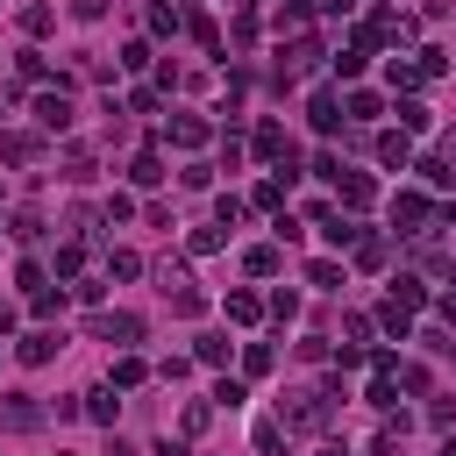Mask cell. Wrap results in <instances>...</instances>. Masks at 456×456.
Masks as SVG:
<instances>
[{
	"instance_id": "7dc6e473",
	"label": "cell",
	"mask_w": 456,
	"mask_h": 456,
	"mask_svg": "<svg viewBox=\"0 0 456 456\" xmlns=\"http://www.w3.org/2000/svg\"><path fill=\"white\" fill-rule=\"evenodd\" d=\"M200 306H207L200 285H171V314H200Z\"/></svg>"
},
{
	"instance_id": "4dcf8cb0",
	"label": "cell",
	"mask_w": 456,
	"mask_h": 456,
	"mask_svg": "<svg viewBox=\"0 0 456 456\" xmlns=\"http://www.w3.org/2000/svg\"><path fill=\"white\" fill-rule=\"evenodd\" d=\"M285 192H292L285 178H264V185L249 192V207H264V214H278V207H285Z\"/></svg>"
},
{
	"instance_id": "52a82bcc",
	"label": "cell",
	"mask_w": 456,
	"mask_h": 456,
	"mask_svg": "<svg viewBox=\"0 0 456 456\" xmlns=\"http://www.w3.org/2000/svg\"><path fill=\"white\" fill-rule=\"evenodd\" d=\"M43 142H50L43 128H7V135H0V164H36Z\"/></svg>"
},
{
	"instance_id": "44dd1931",
	"label": "cell",
	"mask_w": 456,
	"mask_h": 456,
	"mask_svg": "<svg viewBox=\"0 0 456 456\" xmlns=\"http://www.w3.org/2000/svg\"><path fill=\"white\" fill-rule=\"evenodd\" d=\"M128 178H135L142 192H150V185H164V157H157V150H135V157H128Z\"/></svg>"
},
{
	"instance_id": "4316f807",
	"label": "cell",
	"mask_w": 456,
	"mask_h": 456,
	"mask_svg": "<svg viewBox=\"0 0 456 456\" xmlns=\"http://www.w3.org/2000/svg\"><path fill=\"white\" fill-rule=\"evenodd\" d=\"M114 64H121V71H150V64H157V57H150V36H128Z\"/></svg>"
},
{
	"instance_id": "f907efd6",
	"label": "cell",
	"mask_w": 456,
	"mask_h": 456,
	"mask_svg": "<svg viewBox=\"0 0 456 456\" xmlns=\"http://www.w3.org/2000/svg\"><path fill=\"white\" fill-rule=\"evenodd\" d=\"M14 285H21V292H43V264L21 256V264H14Z\"/></svg>"
},
{
	"instance_id": "5bb4252c",
	"label": "cell",
	"mask_w": 456,
	"mask_h": 456,
	"mask_svg": "<svg viewBox=\"0 0 456 456\" xmlns=\"http://www.w3.org/2000/svg\"><path fill=\"white\" fill-rule=\"evenodd\" d=\"M249 150H256L264 164H285V157H292V142H285V128H278V121H256V135H249Z\"/></svg>"
},
{
	"instance_id": "94428289",
	"label": "cell",
	"mask_w": 456,
	"mask_h": 456,
	"mask_svg": "<svg viewBox=\"0 0 456 456\" xmlns=\"http://www.w3.org/2000/svg\"><path fill=\"white\" fill-rule=\"evenodd\" d=\"M435 221H442V228H456V200H442V207H435Z\"/></svg>"
},
{
	"instance_id": "7402d4cb",
	"label": "cell",
	"mask_w": 456,
	"mask_h": 456,
	"mask_svg": "<svg viewBox=\"0 0 456 456\" xmlns=\"http://www.w3.org/2000/svg\"><path fill=\"white\" fill-rule=\"evenodd\" d=\"M378 328H385L392 342H406V335H413V306H399V299H385V306H378Z\"/></svg>"
},
{
	"instance_id": "cb8c5ba5",
	"label": "cell",
	"mask_w": 456,
	"mask_h": 456,
	"mask_svg": "<svg viewBox=\"0 0 456 456\" xmlns=\"http://www.w3.org/2000/svg\"><path fill=\"white\" fill-rule=\"evenodd\" d=\"M185 249H192V256H214V249H228V228H221V221H207V228H192V235H185Z\"/></svg>"
},
{
	"instance_id": "ba28073f",
	"label": "cell",
	"mask_w": 456,
	"mask_h": 456,
	"mask_svg": "<svg viewBox=\"0 0 456 456\" xmlns=\"http://www.w3.org/2000/svg\"><path fill=\"white\" fill-rule=\"evenodd\" d=\"M207 135H214V128H207L200 114H164V142H171V150H200Z\"/></svg>"
},
{
	"instance_id": "11a10c76",
	"label": "cell",
	"mask_w": 456,
	"mask_h": 456,
	"mask_svg": "<svg viewBox=\"0 0 456 456\" xmlns=\"http://www.w3.org/2000/svg\"><path fill=\"white\" fill-rule=\"evenodd\" d=\"M214 399H221V406H242V399H249V385H242V378H221V385H214Z\"/></svg>"
},
{
	"instance_id": "816d5d0a",
	"label": "cell",
	"mask_w": 456,
	"mask_h": 456,
	"mask_svg": "<svg viewBox=\"0 0 456 456\" xmlns=\"http://www.w3.org/2000/svg\"><path fill=\"white\" fill-rule=\"evenodd\" d=\"M392 385H399V392H428V370H420V363H399Z\"/></svg>"
},
{
	"instance_id": "d4e9b609",
	"label": "cell",
	"mask_w": 456,
	"mask_h": 456,
	"mask_svg": "<svg viewBox=\"0 0 456 456\" xmlns=\"http://www.w3.org/2000/svg\"><path fill=\"white\" fill-rule=\"evenodd\" d=\"M242 271H249V278H278V242H256V249H242Z\"/></svg>"
},
{
	"instance_id": "91938a15",
	"label": "cell",
	"mask_w": 456,
	"mask_h": 456,
	"mask_svg": "<svg viewBox=\"0 0 456 456\" xmlns=\"http://www.w3.org/2000/svg\"><path fill=\"white\" fill-rule=\"evenodd\" d=\"M314 7H321V14H328V21H335V14H349V7H356V0H314Z\"/></svg>"
},
{
	"instance_id": "60d3db41",
	"label": "cell",
	"mask_w": 456,
	"mask_h": 456,
	"mask_svg": "<svg viewBox=\"0 0 456 456\" xmlns=\"http://www.w3.org/2000/svg\"><path fill=\"white\" fill-rule=\"evenodd\" d=\"M363 399H370V406H378V413H392V406H399V385H392V378H385V370H378V378H370V392H363Z\"/></svg>"
},
{
	"instance_id": "74e56055",
	"label": "cell",
	"mask_w": 456,
	"mask_h": 456,
	"mask_svg": "<svg viewBox=\"0 0 456 456\" xmlns=\"http://www.w3.org/2000/svg\"><path fill=\"white\" fill-rule=\"evenodd\" d=\"M356 271H385V235H363L356 242Z\"/></svg>"
},
{
	"instance_id": "6f0895ef",
	"label": "cell",
	"mask_w": 456,
	"mask_h": 456,
	"mask_svg": "<svg viewBox=\"0 0 456 456\" xmlns=\"http://www.w3.org/2000/svg\"><path fill=\"white\" fill-rule=\"evenodd\" d=\"M100 292H107L100 278H71V299H86V306H100Z\"/></svg>"
},
{
	"instance_id": "db71d44e",
	"label": "cell",
	"mask_w": 456,
	"mask_h": 456,
	"mask_svg": "<svg viewBox=\"0 0 456 456\" xmlns=\"http://www.w3.org/2000/svg\"><path fill=\"white\" fill-rule=\"evenodd\" d=\"M157 100H164V86H135V93H128V107H135V114H157Z\"/></svg>"
},
{
	"instance_id": "d590c367",
	"label": "cell",
	"mask_w": 456,
	"mask_h": 456,
	"mask_svg": "<svg viewBox=\"0 0 456 456\" xmlns=\"http://www.w3.org/2000/svg\"><path fill=\"white\" fill-rule=\"evenodd\" d=\"M242 214H249V200H242V192H221V200H214V221H221V228H235Z\"/></svg>"
},
{
	"instance_id": "7a4b0ae2",
	"label": "cell",
	"mask_w": 456,
	"mask_h": 456,
	"mask_svg": "<svg viewBox=\"0 0 456 456\" xmlns=\"http://www.w3.org/2000/svg\"><path fill=\"white\" fill-rule=\"evenodd\" d=\"M71 121H78V107H71V78L36 86V128H43V135H71Z\"/></svg>"
},
{
	"instance_id": "277c9868",
	"label": "cell",
	"mask_w": 456,
	"mask_h": 456,
	"mask_svg": "<svg viewBox=\"0 0 456 456\" xmlns=\"http://www.w3.org/2000/svg\"><path fill=\"white\" fill-rule=\"evenodd\" d=\"M392 228L399 235H428L435 228V200L428 192H392Z\"/></svg>"
},
{
	"instance_id": "3957f363",
	"label": "cell",
	"mask_w": 456,
	"mask_h": 456,
	"mask_svg": "<svg viewBox=\"0 0 456 456\" xmlns=\"http://www.w3.org/2000/svg\"><path fill=\"white\" fill-rule=\"evenodd\" d=\"M314 64H321V36H314V28L278 36V78H299V71H314Z\"/></svg>"
},
{
	"instance_id": "2e32d148",
	"label": "cell",
	"mask_w": 456,
	"mask_h": 456,
	"mask_svg": "<svg viewBox=\"0 0 456 456\" xmlns=\"http://www.w3.org/2000/svg\"><path fill=\"white\" fill-rule=\"evenodd\" d=\"M142 378H150V363H142L135 349H121V356H114V370H107V385H114V392H135Z\"/></svg>"
},
{
	"instance_id": "d6986e66",
	"label": "cell",
	"mask_w": 456,
	"mask_h": 456,
	"mask_svg": "<svg viewBox=\"0 0 456 456\" xmlns=\"http://www.w3.org/2000/svg\"><path fill=\"white\" fill-rule=\"evenodd\" d=\"M14 78L21 86H50V57L43 50H14Z\"/></svg>"
},
{
	"instance_id": "8992f818",
	"label": "cell",
	"mask_w": 456,
	"mask_h": 456,
	"mask_svg": "<svg viewBox=\"0 0 456 456\" xmlns=\"http://www.w3.org/2000/svg\"><path fill=\"white\" fill-rule=\"evenodd\" d=\"M93 335H100V342H114V349H135V342H142V314H100V321H93Z\"/></svg>"
},
{
	"instance_id": "be15d7a7",
	"label": "cell",
	"mask_w": 456,
	"mask_h": 456,
	"mask_svg": "<svg viewBox=\"0 0 456 456\" xmlns=\"http://www.w3.org/2000/svg\"><path fill=\"white\" fill-rule=\"evenodd\" d=\"M442 328H456V292H449V299H442Z\"/></svg>"
},
{
	"instance_id": "5b68a950",
	"label": "cell",
	"mask_w": 456,
	"mask_h": 456,
	"mask_svg": "<svg viewBox=\"0 0 456 456\" xmlns=\"http://www.w3.org/2000/svg\"><path fill=\"white\" fill-rule=\"evenodd\" d=\"M0 428H7V435H36V428H43V406H36L28 392H0Z\"/></svg>"
},
{
	"instance_id": "680465c9",
	"label": "cell",
	"mask_w": 456,
	"mask_h": 456,
	"mask_svg": "<svg viewBox=\"0 0 456 456\" xmlns=\"http://www.w3.org/2000/svg\"><path fill=\"white\" fill-rule=\"evenodd\" d=\"M71 14H78V21H100V14H107V0H71Z\"/></svg>"
},
{
	"instance_id": "484cf974",
	"label": "cell",
	"mask_w": 456,
	"mask_h": 456,
	"mask_svg": "<svg viewBox=\"0 0 456 456\" xmlns=\"http://www.w3.org/2000/svg\"><path fill=\"white\" fill-rule=\"evenodd\" d=\"M264 314H271L278 328H292V321H299V292H292V285H278V292L264 299Z\"/></svg>"
},
{
	"instance_id": "9f6ffc18",
	"label": "cell",
	"mask_w": 456,
	"mask_h": 456,
	"mask_svg": "<svg viewBox=\"0 0 456 456\" xmlns=\"http://www.w3.org/2000/svg\"><path fill=\"white\" fill-rule=\"evenodd\" d=\"M314 178H328V185H335V178H342V157H335V150H321V157H314Z\"/></svg>"
},
{
	"instance_id": "681fc988",
	"label": "cell",
	"mask_w": 456,
	"mask_h": 456,
	"mask_svg": "<svg viewBox=\"0 0 456 456\" xmlns=\"http://www.w3.org/2000/svg\"><path fill=\"white\" fill-rule=\"evenodd\" d=\"M235 43H256V0H235Z\"/></svg>"
},
{
	"instance_id": "ee69618b",
	"label": "cell",
	"mask_w": 456,
	"mask_h": 456,
	"mask_svg": "<svg viewBox=\"0 0 456 456\" xmlns=\"http://www.w3.org/2000/svg\"><path fill=\"white\" fill-rule=\"evenodd\" d=\"M185 28H192V43H200V50H221V28H214L207 14H185Z\"/></svg>"
},
{
	"instance_id": "83f0119b",
	"label": "cell",
	"mask_w": 456,
	"mask_h": 456,
	"mask_svg": "<svg viewBox=\"0 0 456 456\" xmlns=\"http://www.w3.org/2000/svg\"><path fill=\"white\" fill-rule=\"evenodd\" d=\"M413 86H428L420 57H392V93H413Z\"/></svg>"
},
{
	"instance_id": "03108f58",
	"label": "cell",
	"mask_w": 456,
	"mask_h": 456,
	"mask_svg": "<svg viewBox=\"0 0 456 456\" xmlns=\"http://www.w3.org/2000/svg\"><path fill=\"white\" fill-rule=\"evenodd\" d=\"M442 456H456V435H449V442H442Z\"/></svg>"
},
{
	"instance_id": "6125c7cd",
	"label": "cell",
	"mask_w": 456,
	"mask_h": 456,
	"mask_svg": "<svg viewBox=\"0 0 456 456\" xmlns=\"http://www.w3.org/2000/svg\"><path fill=\"white\" fill-rule=\"evenodd\" d=\"M442 164H449V171H456V128H449V135H442Z\"/></svg>"
},
{
	"instance_id": "f6af8a7d",
	"label": "cell",
	"mask_w": 456,
	"mask_h": 456,
	"mask_svg": "<svg viewBox=\"0 0 456 456\" xmlns=\"http://www.w3.org/2000/svg\"><path fill=\"white\" fill-rule=\"evenodd\" d=\"M64 178L86 185V178H93V150H64Z\"/></svg>"
},
{
	"instance_id": "6da1fadb",
	"label": "cell",
	"mask_w": 456,
	"mask_h": 456,
	"mask_svg": "<svg viewBox=\"0 0 456 456\" xmlns=\"http://www.w3.org/2000/svg\"><path fill=\"white\" fill-rule=\"evenodd\" d=\"M278 420H285V435H328L335 428V392H321V385L285 392L278 399Z\"/></svg>"
},
{
	"instance_id": "d6a6232c",
	"label": "cell",
	"mask_w": 456,
	"mask_h": 456,
	"mask_svg": "<svg viewBox=\"0 0 456 456\" xmlns=\"http://www.w3.org/2000/svg\"><path fill=\"white\" fill-rule=\"evenodd\" d=\"M228 349H235L228 335H200V342H192V363H228Z\"/></svg>"
},
{
	"instance_id": "1f68e13d",
	"label": "cell",
	"mask_w": 456,
	"mask_h": 456,
	"mask_svg": "<svg viewBox=\"0 0 456 456\" xmlns=\"http://www.w3.org/2000/svg\"><path fill=\"white\" fill-rule=\"evenodd\" d=\"M28 314H36V321L64 314V285H43V292H28Z\"/></svg>"
},
{
	"instance_id": "bcb514c9",
	"label": "cell",
	"mask_w": 456,
	"mask_h": 456,
	"mask_svg": "<svg viewBox=\"0 0 456 456\" xmlns=\"http://www.w3.org/2000/svg\"><path fill=\"white\" fill-rule=\"evenodd\" d=\"M392 299H399V306H428V278H399Z\"/></svg>"
},
{
	"instance_id": "e575fe53",
	"label": "cell",
	"mask_w": 456,
	"mask_h": 456,
	"mask_svg": "<svg viewBox=\"0 0 456 456\" xmlns=\"http://www.w3.org/2000/svg\"><path fill=\"white\" fill-rule=\"evenodd\" d=\"M314 21V0H278V36L285 28H306Z\"/></svg>"
},
{
	"instance_id": "9c48e42d",
	"label": "cell",
	"mask_w": 456,
	"mask_h": 456,
	"mask_svg": "<svg viewBox=\"0 0 456 456\" xmlns=\"http://www.w3.org/2000/svg\"><path fill=\"white\" fill-rule=\"evenodd\" d=\"M335 192H342V207H349V214H363V207L378 200V178H370V171H349V164H342V178H335Z\"/></svg>"
},
{
	"instance_id": "e7e4bbea",
	"label": "cell",
	"mask_w": 456,
	"mask_h": 456,
	"mask_svg": "<svg viewBox=\"0 0 456 456\" xmlns=\"http://www.w3.org/2000/svg\"><path fill=\"white\" fill-rule=\"evenodd\" d=\"M7 328H14V306H7V299H0V335H7Z\"/></svg>"
},
{
	"instance_id": "8d00e7d4",
	"label": "cell",
	"mask_w": 456,
	"mask_h": 456,
	"mask_svg": "<svg viewBox=\"0 0 456 456\" xmlns=\"http://www.w3.org/2000/svg\"><path fill=\"white\" fill-rule=\"evenodd\" d=\"M78 264H86V235L78 242H57V278H78Z\"/></svg>"
},
{
	"instance_id": "f1b7e54d",
	"label": "cell",
	"mask_w": 456,
	"mask_h": 456,
	"mask_svg": "<svg viewBox=\"0 0 456 456\" xmlns=\"http://www.w3.org/2000/svg\"><path fill=\"white\" fill-rule=\"evenodd\" d=\"M321 235H328L335 249H356V242H363V228H356V221H342V214H328V221H321Z\"/></svg>"
},
{
	"instance_id": "9a60e30c",
	"label": "cell",
	"mask_w": 456,
	"mask_h": 456,
	"mask_svg": "<svg viewBox=\"0 0 456 456\" xmlns=\"http://www.w3.org/2000/svg\"><path fill=\"white\" fill-rule=\"evenodd\" d=\"M378 164L406 171V164H413V135H406V128H385V135H378Z\"/></svg>"
},
{
	"instance_id": "003e7915",
	"label": "cell",
	"mask_w": 456,
	"mask_h": 456,
	"mask_svg": "<svg viewBox=\"0 0 456 456\" xmlns=\"http://www.w3.org/2000/svg\"><path fill=\"white\" fill-rule=\"evenodd\" d=\"M314 456H342V449H314Z\"/></svg>"
},
{
	"instance_id": "ac0fdd59",
	"label": "cell",
	"mask_w": 456,
	"mask_h": 456,
	"mask_svg": "<svg viewBox=\"0 0 456 456\" xmlns=\"http://www.w3.org/2000/svg\"><path fill=\"white\" fill-rule=\"evenodd\" d=\"M78 406H86V420H100V428H114V413H121V399H114V385H93V392H86Z\"/></svg>"
},
{
	"instance_id": "c3c4849f",
	"label": "cell",
	"mask_w": 456,
	"mask_h": 456,
	"mask_svg": "<svg viewBox=\"0 0 456 456\" xmlns=\"http://www.w3.org/2000/svg\"><path fill=\"white\" fill-rule=\"evenodd\" d=\"M207 420H214V406H207V399H185V420H178V428H185V435H207Z\"/></svg>"
},
{
	"instance_id": "836d02e7",
	"label": "cell",
	"mask_w": 456,
	"mask_h": 456,
	"mask_svg": "<svg viewBox=\"0 0 456 456\" xmlns=\"http://www.w3.org/2000/svg\"><path fill=\"white\" fill-rule=\"evenodd\" d=\"M271 363H278V349H271V342H242V370H249V378H264Z\"/></svg>"
},
{
	"instance_id": "603a6c76",
	"label": "cell",
	"mask_w": 456,
	"mask_h": 456,
	"mask_svg": "<svg viewBox=\"0 0 456 456\" xmlns=\"http://www.w3.org/2000/svg\"><path fill=\"white\" fill-rule=\"evenodd\" d=\"M7 235H14V242H43V214H36V207H14V214H7Z\"/></svg>"
},
{
	"instance_id": "ffe728a7",
	"label": "cell",
	"mask_w": 456,
	"mask_h": 456,
	"mask_svg": "<svg viewBox=\"0 0 456 456\" xmlns=\"http://www.w3.org/2000/svg\"><path fill=\"white\" fill-rule=\"evenodd\" d=\"M342 114H349V121H378V114H385V100H378V93H363V86H349V93H342Z\"/></svg>"
},
{
	"instance_id": "ab89813d",
	"label": "cell",
	"mask_w": 456,
	"mask_h": 456,
	"mask_svg": "<svg viewBox=\"0 0 456 456\" xmlns=\"http://www.w3.org/2000/svg\"><path fill=\"white\" fill-rule=\"evenodd\" d=\"M306 285H328V292H335V285H342V264H335V256H314V264H306Z\"/></svg>"
},
{
	"instance_id": "f5cc1de1",
	"label": "cell",
	"mask_w": 456,
	"mask_h": 456,
	"mask_svg": "<svg viewBox=\"0 0 456 456\" xmlns=\"http://www.w3.org/2000/svg\"><path fill=\"white\" fill-rule=\"evenodd\" d=\"M428 428H442V435H456V399H435V406H428Z\"/></svg>"
},
{
	"instance_id": "4fadbf2b",
	"label": "cell",
	"mask_w": 456,
	"mask_h": 456,
	"mask_svg": "<svg viewBox=\"0 0 456 456\" xmlns=\"http://www.w3.org/2000/svg\"><path fill=\"white\" fill-rule=\"evenodd\" d=\"M306 121H314V128H321V135H335V128H342V121H349V114H342V100H335V93H328V86H321V93H314V100H306Z\"/></svg>"
},
{
	"instance_id": "b9f144b4",
	"label": "cell",
	"mask_w": 456,
	"mask_h": 456,
	"mask_svg": "<svg viewBox=\"0 0 456 456\" xmlns=\"http://www.w3.org/2000/svg\"><path fill=\"white\" fill-rule=\"evenodd\" d=\"M256 449L264 456H285V420H256Z\"/></svg>"
},
{
	"instance_id": "f546056e",
	"label": "cell",
	"mask_w": 456,
	"mask_h": 456,
	"mask_svg": "<svg viewBox=\"0 0 456 456\" xmlns=\"http://www.w3.org/2000/svg\"><path fill=\"white\" fill-rule=\"evenodd\" d=\"M428 121H435V114H428V107H420L413 93H399V128H406V135H420Z\"/></svg>"
},
{
	"instance_id": "7bdbcfd3",
	"label": "cell",
	"mask_w": 456,
	"mask_h": 456,
	"mask_svg": "<svg viewBox=\"0 0 456 456\" xmlns=\"http://www.w3.org/2000/svg\"><path fill=\"white\" fill-rule=\"evenodd\" d=\"M50 21H57V14H50L43 0H36V7H21V36H50Z\"/></svg>"
},
{
	"instance_id": "e0dca14e",
	"label": "cell",
	"mask_w": 456,
	"mask_h": 456,
	"mask_svg": "<svg viewBox=\"0 0 456 456\" xmlns=\"http://www.w3.org/2000/svg\"><path fill=\"white\" fill-rule=\"evenodd\" d=\"M221 314H228L235 328H256V321H264V299H256V292H228V299H221Z\"/></svg>"
},
{
	"instance_id": "30bf717a",
	"label": "cell",
	"mask_w": 456,
	"mask_h": 456,
	"mask_svg": "<svg viewBox=\"0 0 456 456\" xmlns=\"http://www.w3.org/2000/svg\"><path fill=\"white\" fill-rule=\"evenodd\" d=\"M142 21H150V43H171V36L185 28V7H178V0H150Z\"/></svg>"
},
{
	"instance_id": "f35d334b",
	"label": "cell",
	"mask_w": 456,
	"mask_h": 456,
	"mask_svg": "<svg viewBox=\"0 0 456 456\" xmlns=\"http://www.w3.org/2000/svg\"><path fill=\"white\" fill-rule=\"evenodd\" d=\"M107 278H142V256L135 249H107Z\"/></svg>"
},
{
	"instance_id": "8fae6325",
	"label": "cell",
	"mask_w": 456,
	"mask_h": 456,
	"mask_svg": "<svg viewBox=\"0 0 456 456\" xmlns=\"http://www.w3.org/2000/svg\"><path fill=\"white\" fill-rule=\"evenodd\" d=\"M57 349H64V335H57V328H28V335L14 342V356H21V363H50Z\"/></svg>"
},
{
	"instance_id": "7c38bea8",
	"label": "cell",
	"mask_w": 456,
	"mask_h": 456,
	"mask_svg": "<svg viewBox=\"0 0 456 456\" xmlns=\"http://www.w3.org/2000/svg\"><path fill=\"white\" fill-rule=\"evenodd\" d=\"M370 50H378V43L349 36V43H342V57H335V78H342V86H356V78H363V64H370Z\"/></svg>"
}]
</instances>
